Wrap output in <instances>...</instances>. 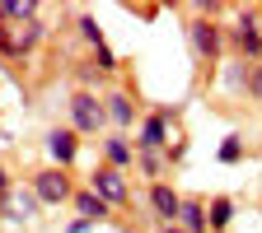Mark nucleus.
Listing matches in <instances>:
<instances>
[{"mask_svg":"<svg viewBox=\"0 0 262 233\" xmlns=\"http://www.w3.org/2000/svg\"><path fill=\"white\" fill-rule=\"evenodd\" d=\"M225 47H234L239 61L257 65L262 61V14L257 10H239L234 23H225Z\"/></svg>","mask_w":262,"mask_h":233,"instance_id":"1","label":"nucleus"},{"mask_svg":"<svg viewBox=\"0 0 262 233\" xmlns=\"http://www.w3.org/2000/svg\"><path fill=\"white\" fill-rule=\"evenodd\" d=\"M28 191H33V201L38 205H71V196H75V177L66 173V168H38V173H28Z\"/></svg>","mask_w":262,"mask_h":233,"instance_id":"2","label":"nucleus"},{"mask_svg":"<svg viewBox=\"0 0 262 233\" xmlns=\"http://www.w3.org/2000/svg\"><path fill=\"white\" fill-rule=\"evenodd\" d=\"M187 42H192V56L202 65H220L225 61V23H215L211 14H196L187 23Z\"/></svg>","mask_w":262,"mask_h":233,"instance_id":"3","label":"nucleus"},{"mask_svg":"<svg viewBox=\"0 0 262 233\" xmlns=\"http://www.w3.org/2000/svg\"><path fill=\"white\" fill-rule=\"evenodd\" d=\"M42 38H47V23H42V19L0 23V61H24V56H33Z\"/></svg>","mask_w":262,"mask_h":233,"instance_id":"4","label":"nucleus"},{"mask_svg":"<svg viewBox=\"0 0 262 233\" xmlns=\"http://www.w3.org/2000/svg\"><path fill=\"white\" fill-rule=\"evenodd\" d=\"M66 108H71V131H75V136H103V126H108V108H103V93L75 89Z\"/></svg>","mask_w":262,"mask_h":233,"instance_id":"5","label":"nucleus"},{"mask_svg":"<svg viewBox=\"0 0 262 233\" xmlns=\"http://www.w3.org/2000/svg\"><path fill=\"white\" fill-rule=\"evenodd\" d=\"M173 108H155L141 117L136 136H131V145H136V154H169V131H173Z\"/></svg>","mask_w":262,"mask_h":233,"instance_id":"6","label":"nucleus"},{"mask_svg":"<svg viewBox=\"0 0 262 233\" xmlns=\"http://www.w3.org/2000/svg\"><path fill=\"white\" fill-rule=\"evenodd\" d=\"M84 187H89V191H98L113 210H131V182H126V173L108 168V163H94V173H89V182H84Z\"/></svg>","mask_w":262,"mask_h":233,"instance_id":"7","label":"nucleus"},{"mask_svg":"<svg viewBox=\"0 0 262 233\" xmlns=\"http://www.w3.org/2000/svg\"><path fill=\"white\" fill-rule=\"evenodd\" d=\"M145 210H150L155 224H178L183 196L173 191V182H150V187H145Z\"/></svg>","mask_w":262,"mask_h":233,"instance_id":"8","label":"nucleus"},{"mask_svg":"<svg viewBox=\"0 0 262 233\" xmlns=\"http://www.w3.org/2000/svg\"><path fill=\"white\" fill-rule=\"evenodd\" d=\"M103 108H108V126L113 131H122V136H126V131H136L141 126V103H136V93H126V89H113L108 98H103Z\"/></svg>","mask_w":262,"mask_h":233,"instance_id":"9","label":"nucleus"},{"mask_svg":"<svg viewBox=\"0 0 262 233\" xmlns=\"http://www.w3.org/2000/svg\"><path fill=\"white\" fill-rule=\"evenodd\" d=\"M42 145H47L52 168H66V173H71V163L80 159V136H75L71 126H52L47 136H42Z\"/></svg>","mask_w":262,"mask_h":233,"instance_id":"10","label":"nucleus"},{"mask_svg":"<svg viewBox=\"0 0 262 233\" xmlns=\"http://www.w3.org/2000/svg\"><path fill=\"white\" fill-rule=\"evenodd\" d=\"M98 145H103V163H108V168H117V173H131V168H136V145H131V136L108 131Z\"/></svg>","mask_w":262,"mask_h":233,"instance_id":"11","label":"nucleus"},{"mask_svg":"<svg viewBox=\"0 0 262 233\" xmlns=\"http://www.w3.org/2000/svg\"><path fill=\"white\" fill-rule=\"evenodd\" d=\"M38 201H33V191H10L5 196V201H0V219H5V224H28V219H38Z\"/></svg>","mask_w":262,"mask_h":233,"instance_id":"12","label":"nucleus"},{"mask_svg":"<svg viewBox=\"0 0 262 233\" xmlns=\"http://www.w3.org/2000/svg\"><path fill=\"white\" fill-rule=\"evenodd\" d=\"M71 210H75L80 219H89V224H103V219L113 215V205H108L98 191H89V187H75V196H71Z\"/></svg>","mask_w":262,"mask_h":233,"instance_id":"13","label":"nucleus"},{"mask_svg":"<svg viewBox=\"0 0 262 233\" xmlns=\"http://www.w3.org/2000/svg\"><path fill=\"white\" fill-rule=\"evenodd\" d=\"M234 215H239L234 196H211V201H206V228L211 233H225L229 224H234Z\"/></svg>","mask_w":262,"mask_h":233,"instance_id":"14","label":"nucleus"},{"mask_svg":"<svg viewBox=\"0 0 262 233\" xmlns=\"http://www.w3.org/2000/svg\"><path fill=\"white\" fill-rule=\"evenodd\" d=\"M178 228H183V233H211V228H206V201H196V196H183Z\"/></svg>","mask_w":262,"mask_h":233,"instance_id":"15","label":"nucleus"},{"mask_svg":"<svg viewBox=\"0 0 262 233\" xmlns=\"http://www.w3.org/2000/svg\"><path fill=\"white\" fill-rule=\"evenodd\" d=\"M220 84H225V93H244L248 89V61H225L220 65Z\"/></svg>","mask_w":262,"mask_h":233,"instance_id":"16","label":"nucleus"},{"mask_svg":"<svg viewBox=\"0 0 262 233\" xmlns=\"http://www.w3.org/2000/svg\"><path fill=\"white\" fill-rule=\"evenodd\" d=\"M131 173H141L150 182H164V173H169V154H136V168Z\"/></svg>","mask_w":262,"mask_h":233,"instance_id":"17","label":"nucleus"},{"mask_svg":"<svg viewBox=\"0 0 262 233\" xmlns=\"http://www.w3.org/2000/svg\"><path fill=\"white\" fill-rule=\"evenodd\" d=\"M244 154H248L244 136H225V140H220V149H215V159L225 163V168H234V163H244Z\"/></svg>","mask_w":262,"mask_h":233,"instance_id":"18","label":"nucleus"},{"mask_svg":"<svg viewBox=\"0 0 262 233\" xmlns=\"http://www.w3.org/2000/svg\"><path fill=\"white\" fill-rule=\"evenodd\" d=\"M75 28H80V38L98 51V47H108V38H103V28H98V19L94 14H75Z\"/></svg>","mask_w":262,"mask_h":233,"instance_id":"19","label":"nucleus"},{"mask_svg":"<svg viewBox=\"0 0 262 233\" xmlns=\"http://www.w3.org/2000/svg\"><path fill=\"white\" fill-rule=\"evenodd\" d=\"M94 70H98V75H117V70H122L117 51H113V47H98V51H94Z\"/></svg>","mask_w":262,"mask_h":233,"instance_id":"20","label":"nucleus"},{"mask_svg":"<svg viewBox=\"0 0 262 233\" xmlns=\"http://www.w3.org/2000/svg\"><path fill=\"white\" fill-rule=\"evenodd\" d=\"M244 98H248V103H262V61L248 65V89H244Z\"/></svg>","mask_w":262,"mask_h":233,"instance_id":"21","label":"nucleus"},{"mask_svg":"<svg viewBox=\"0 0 262 233\" xmlns=\"http://www.w3.org/2000/svg\"><path fill=\"white\" fill-rule=\"evenodd\" d=\"M75 80H80V89H89V93H94V84H98L94 61H80V65H75Z\"/></svg>","mask_w":262,"mask_h":233,"instance_id":"22","label":"nucleus"},{"mask_svg":"<svg viewBox=\"0 0 262 233\" xmlns=\"http://www.w3.org/2000/svg\"><path fill=\"white\" fill-rule=\"evenodd\" d=\"M10 191H14V173L5 168V163H0V201H5V196H10Z\"/></svg>","mask_w":262,"mask_h":233,"instance_id":"23","label":"nucleus"},{"mask_svg":"<svg viewBox=\"0 0 262 233\" xmlns=\"http://www.w3.org/2000/svg\"><path fill=\"white\" fill-rule=\"evenodd\" d=\"M98 224H89V219H71V224H66V233H94Z\"/></svg>","mask_w":262,"mask_h":233,"instance_id":"24","label":"nucleus"},{"mask_svg":"<svg viewBox=\"0 0 262 233\" xmlns=\"http://www.w3.org/2000/svg\"><path fill=\"white\" fill-rule=\"evenodd\" d=\"M187 159V140H173V149H169V163H183Z\"/></svg>","mask_w":262,"mask_h":233,"instance_id":"25","label":"nucleus"},{"mask_svg":"<svg viewBox=\"0 0 262 233\" xmlns=\"http://www.w3.org/2000/svg\"><path fill=\"white\" fill-rule=\"evenodd\" d=\"M159 233H183V228L178 224H159Z\"/></svg>","mask_w":262,"mask_h":233,"instance_id":"26","label":"nucleus"}]
</instances>
